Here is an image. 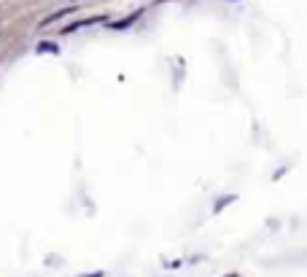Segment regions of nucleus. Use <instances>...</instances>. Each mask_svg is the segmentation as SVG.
Returning a JSON list of instances; mask_svg holds the SVG:
<instances>
[{
    "mask_svg": "<svg viewBox=\"0 0 307 277\" xmlns=\"http://www.w3.org/2000/svg\"><path fill=\"white\" fill-rule=\"evenodd\" d=\"M38 51H57V49H54V43H41V46H38Z\"/></svg>",
    "mask_w": 307,
    "mask_h": 277,
    "instance_id": "1",
    "label": "nucleus"
}]
</instances>
